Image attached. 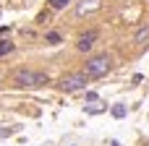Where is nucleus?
Returning <instances> with one entry per match:
<instances>
[{
	"mask_svg": "<svg viewBox=\"0 0 149 146\" xmlns=\"http://www.w3.org/2000/svg\"><path fill=\"white\" fill-rule=\"evenodd\" d=\"M50 78H47V73H42V71H31V68H21V71H16L13 73V84L16 86H45Z\"/></svg>",
	"mask_w": 149,
	"mask_h": 146,
	"instance_id": "1",
	"label": "nucleus"
},
{
	"mask_svg": "<svg viewBox=\"0 0 149 146\" xmlns=\"http://www.w3.org/2000/svg\"><path fill=\"white\" fill-rule=\"evenodd\" d=\"M110 65H113L110 55H94V57H89V60H86L84 73H86L89 78H102V76H107Z\"/></svg>",
	"mask_w": 149,
	"mask_h": 146,
	"instance_id": "2",
	"label": "nucleus"
},
{
	"mask_svg": "<svg viewBox=\"0 0 149 146\" xmlns=\"http://www.w3.org/2000/svg\"><path fill=\"white\" fill-rule=\"evenodd\" d=\"M86 84H89V76L84 73V71H79V73H68V76H63L60 78V89L63 91H81V89H86Z\"/></svg>",
	"mask_w": 149,
	"mask_h": 146,
	"instance_id": "3",
	"label": "nucleus"
},
{
	"mask_svg": "<svg viewBox=\"0 0 149 146\" xmlns=\"http://www.w3.org/2000/svg\"><path fill=\"white\" fill-rule=\"evenodd\" d=\"M94 42H97V31H86V34H81V37H79L76 50L86 52V50H92V47H94Z\"/></svg>",
	"mask_w": 149,
	"mask_h": 146,
	"instance_id": "4",
	"label": "nucleus"
},
{
	"mask_svg": "<svg viewBox=\"0 0 149 146\" xmlns=\"http://www.w3.org/2000/svg\"><path fill=\"white\" fill-rule=\"evenodd\" d=\"M102 3L100 0H84V3H79V8H76V13L79 16H84V13H89V10H97Z\"/></svg>",
	"mask_w": 149,
	"mask_h": 146,
	"instance_id": "5",
	"label": "nucleus"
},
{
	"mask_svg": "<svg viewBox=\"0 0 149 146\" xmlns=\"http://www.w3.org/2000/svg\"><path fill=\"white\" fill-rule=\"evenodd\" d=\"M147 39H149V26H141V29L134 34V42H136V44H144Z\"/></svg>",
	"mask_w": 149,
	"mask_h": 146,
	"instance_id": "6",
	"label": "nucleus"
},
{
	"mask_svg": "<svg viewBox=\"0 0 149 146\" xmlns=\"http://www.w3.org/2000/svg\"><path fill=\"white\" fill-rule=\"evenodd\" d=\"M45 42H47V44H60L63 37H60L58 31H47V34H45Z\"/></svg>",
	"mask_w": 149,
	"mask_h": 146,
	"instance_id": "7",
	"label": "nucleus"
},
{
	"mask_svg": "<svg viewBox=\"0 0 149 146\" xmlns=\"http://www.w3.org/2000/svg\"><path fill=\"white\" fill-rule=\"evenodd\" d=\"M47 5H50L52 10H63V8L71 5V0H47Z\"/></svg>",
	"mask_w": 149,
	"mask_h": 146,
	"instance_id": "8",
	"label": "nucleus"
},
{
	"mask_svg": "<svg viewBox=\"0 0 149 146\" xmlns=\"http://www.w3.org/2000/svg\"><path fill=\"white\" fill-rule=\"evenodd\" d=\"M10 52H13V42H5V39H3V42H0V57H3V55H10Z\"/></svg>",
	"mask_w": 149,
	"mask_h": 146,
	"instance_id": "9",
	"label": "nucleus"
},
{
	"mask_svg": "<svg viewBox=\"0 0 149 146\" xmlns=\"http://www.w3.org/2000/svg\"><path fill=\"white\" fill-rule=\"evenodd\" d=\"M113 115H115V118H123V115H126V107H123V104L113 107Z\"/></svg>",
	"mask_w": 149,
	"mask_h": 146,
	"instance_id": "10",
	"label": "nucleus"
},
{
	"mask_svg": "<svg viewBox=\"0 0 149 146\" xmlns=\"http://www.w3.org/2000/svg\"><path fill=\"white\" fill-rule=\"evenodd\" d=\"M13 133V128H0V136H10Z\"/></svg>",
	"mask_w": 149,
	"mask_h": 146,
	"instance_id": "11",
	"label": "nucleus"
},
{
	"mask_svg": "<svg viewBox=\"0 0 149 146\" xmlns=\"http://www.w3.org/2000/svg\"><path fill=\"white\" fill-rule=\"evenodd\" d=\"M0 78H3V76H0Z\"/></svg>",
	"mask_w": 149,
	"mask_h": 146,
	"instance_id": "12",
	"label": "nucleus"
}]
</instances>
